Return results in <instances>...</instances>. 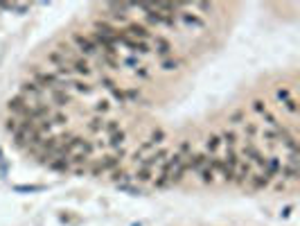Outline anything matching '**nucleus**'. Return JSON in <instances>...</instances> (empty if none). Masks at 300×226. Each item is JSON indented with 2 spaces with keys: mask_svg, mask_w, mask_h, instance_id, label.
Here are the masks:
<instances>
[{
  "mask_svg": "<svg viewBox=\"0 0 300 226\" xmlns=\"http://www.w3.org/2000/svg\"><path fill=\"white\" fill-rule=\"evenodd\" d=\"M206 165H208V154L206 152H192L190 156L185 158V172H192V174H199Z\"/></svg>",
  "mask_w": 300,
  "mask_h": 226,
  "instance_id": "obj_13",
  "label": "nucleus"
},
{
  "mask_svg": "<svg viewBox=\"0 0 300 226\" xmlns=\"http://www.w3.org/2000/svg\"><path fill=\"white\" fill-rule=\"evenodd\" d=\"M241 127H244V136H246V141L253 143L255 138L260 136V124H258V122H248V120H246V122L241 124Z\"/></svg>",
  "mask_w": 300,
  "mask_h": 226,
  "instance_id": "obj_28",
  "label": "nucleus"
},
{
  "mask_svg": "<svg viewBox=\"0 0 300 226\" xmlns=\"http://www.w3.org/2000/svg\"><path fill=\"white\" fill-rule=\"evenodd\" d=\"M70 46L77 50V55L84 57V59H90V57H99V48L97 43L93 41L90 34H84V32H72L70 34Z\"/></svg>",
  "mask_w": 300,
  "mask_h": 226,
  "instance_id": "obj_2",
  "label": "nucleus"
},
{
  "mask_svg": "<svg viewBox=\"0 0 300 226\" xmlns=\"http://www.w3.org/2000/svg\"><path fill=\"white\" fill-rule=\"evenodd\" d=\"M5 129H7V131L14 136V133L18 131V118H7V120H5Z\"/></svg>",
  "mask_w": 300,
  "mask_h": 226,
  "instance_id": "obj_46",
  "label": "nucleus"
},
{
  "mask_svg": "<svg viewBox=\"0 0 300 226\" xmlns=\"http://www.w3.org/2000/svg\"><path fill=\"white\" fill-rule=\"evenodd\" d=\"M273 95H275V100H278L280 104H282V102H287L289 98H293V95H291V88H289V86H278Z\"/></svg>",
  "mask_w": 300,
  "mask_h": 226,
  "instance_id": "obj_40",
  "label": "nucleus"
},
{
  "mask_svg": "<svg viewBox=\"0 0 300 226\" xmlns=\"http://www.w3.org/2000/svg\"><path fill=\"white\" fill-rule=\"evenodd\" d=\"M47 167L50 170H55V172H70L72 167H70V161H68V156H57V158H52L50 163H47Z\"/></svg>",
  "mask_w": 300,
  "mask_h": 226,
  "instance_id": "obj_26",
  "label": "nucleus"
},
{
  "mask_svg": "<svg viewBox=\"0 0 300 226\" xmlns=\"http://www.w3.org/2000/svg\"><path fill=\"white\" fill-rule=\"evenodd\" d=\"M221 138H219V133H210V136L206 138V154L208 156H217L221 150Z\"/></svg>",
  "mask_w": 300,
  "mask_h": 226,
  "instance_id": "obj_22",
  "label": "nucleus"
},
{
  "mask_svg": "<svg viewBox=\"0 0 300 226\" xmlns=\"http://www.w3.org/2000/svg\"><path fill=\"white\" fill-rule=\"evenodd\" d=\"M149 141H152L156 147H163V143L167 141V131H165V129H161V127L152 129V133H149Z\"/></svg>",
  "mask_w": 300,
  "mask_h": 226,
  "instance_id": "obj_31",
  "label": "nucleus"
},
{
  "mask_svg": "<svg viewBox=\"0 0 300 226\" xmlns=\"http://www.w3.org/2000/svg\"><path fill=\"white\" fill-rule=\"evenodd\" d=\"M260 136H262V141L267 143V145H271V147H278V143H280V131H275V129L264 127V129H260Z\"/></svg>",
  "mask_w": 300,
  "mask_h": 226,
  "instance_id": "obj_25",
  "label": "nucleus"
},
{
  "mask_svg": "<svg viewBox=\"0 0 300 226\" xmlns=\"http://www.w3.org/2000/svg\"><path fill=\"white\" fill-rule=\"evenodd\" d=\"M241 156H244L246 163L258 165V167H264V161H267V156L260 152V147L255 145V143H251V141L244 143V147H241Z\"/></svg>",
  "mask_w": 300,
  "mask_h": 226,
  "instance_id": "obj_10",
  "label": "nucleus"
},
{
  "mask_svg": "<svg viewBox=\"0 0 300 226\" xmlns=\"http://www.w3.org/2000/svg\"><path fill=\"white\" fill-rule=\"evenodd\" d=\"M199 181H201L203 186H212V184H215V181H217V174L210 170V167L206 165V167H203V170L199 172Z\"/></svg>",
  "mask_w": 300,
  "mask_h": 226,
  "instance_id": "obj_36",
  "label": "nucleus"
},
{
  "mask_svg": "<svg viewBox=\"0 0 300 226\" xmlns=\"http://www.w3.org/2000/svg\"><path fill=\"white\" fill-rule=\"evenodd\" d=\"M111 107H113V102H111V100H97V102L93 104V111L102 118V115H106V113L111 111Z\"/></svg>",
  "mask_w": 300,
  "mask_h": 226,
  "instance_id": "obj_37",
  "label": "nucleus"
},
{
  "mask_svg": "<svg viewBox=\"0 0 300 226\" xmlns=\"http://www.w3.org/2000/svg\"><path fill=\"white\" fill-rule=\"evenodd\" d=\"M68 88L72 91V95H84V98H90V95L95 93V86L88 84V79H79V77H75V79L68 84Z\"/></svg>",
  "mask_w": 300,
  "mask_h": 226,
  "instance_id": "obj_14",
  "label": "nucleus"
},
{
  "mask_svg": "<svg viewBox=\"0 0 300 226\" xmlns=\"http://www.w3.org/2000/svg\"><path fill=\"white\" fill-rule=\"evenodd\" d=\"M244 122H246V111H244V109H235V111L228 113V124H230V129L241 127Z\"/></svg>",
  "mask_w": 300,
  "mask_h": 226,
  "instance_id": "obj_27",
  "label": "nucleus"
},
{
  "mask_svg": "<svg viewBox=\"0 0 300 226\" xmlns=\"http://www.w3.org/2000/svg\"><path fill=\"white\" fill-rule=\"evenodd\" d=\"M178 25L187 27V30H201V27H206V18L192 9H185V12L178 14Z\"/></svg>",
  "mask_w": 300,
  "mask_h": 226,
  "instance_id": "obj_11",
  "label": "nucleus"
},
{
  "mask_svg": "<svg viewBox=\"0 0 300 226\" xmlns=\"http://www.w3.org/2000/svg\"><path fill=\"white\" fill-rule=\"evenodd\" d=\"M133 75L138 77V79H149V77H152V68L142 64L140 68H135V70H133Z\"/></svg>",
  "mask_w": 300,
  "mask_h": 226,
  "instance_id": "obj_45",
  "label": "nucleus"
},
{
  "mask_svg": "<svg viewBox=\"0 0 300 226\" xmlns=\"http://www.w3.org/2000/svg\"><path fill=\"white\" fill-rule=\"evenodd\" d=\"M267 109L269 107H267V102H264V100H253V102H251V111L258 113V115H262Z\"/></svg>",
  "mask_w": 300,
  "mask_h": 226,
  "instance_id": "obj_44",
  "label": "nucleus"
},
{
  "mask_svg": "<svg viewBox=\"0 0 300 226\" xmlns=\"http://www.w3.org/2000/svg\"><path fill=\"white\" fill-rule=\"evenodd\" d=\"M109 179L113 181L115 186H122V184H131V172H129V170H124V167L120 165V167H115L113 172H109Z\"/></svg>",
  "mask_w": 300,
  "mask_h": 226,
  "instance_id": "obj_20",
  "label": "nucleus"
},
{
  "mask_svg": "<svg viewBox=\"0 0 300 226\" xmlns=\"http://www.w3.org/2000/svg\"><path fill=\"white\" fill-rule=\"evenodd\" d=\"M221 158H224V163L230 167V170H237V165H239V161H241L239 154H237V150H226V154Z\"/></svg>",
  "mask_w": 300,
  "mask_h": 226,
  "instance_id": "obj_32",
  "label": "nucleus"
},
{
  "mask_svg": "<svg viewBox=\"0 0 300 226\" xmlns=\"http://www.w3.org/2000/svg\"><path fill=\"white\" fill-rule=\"evenodd\" d=\"M298 176H300L298 165H289V163H284V161H282V167H280L278 179H282L287 186H291V184H296V181H298Z\"/></svg>",
  "mask_w": 300,
  "mask_h": 226,
  "instance_id": "obj_17",
  "label": "nucleus"
},
{
  "mask_svg": "<svg viewBox=\"0 0 300 226\" xmlns=\"http://www.w3.org/2000/svg\"><path fill=\"white\" fill-rule=\"evenodd\" d=\"M122 161H124V158L115 156V154H109V156H102L99 161H95L93 165L88 167V174H90V176H104V174H109V172H113L115 167H120V165H122Z\"/></svg>",
  "mask_w": 300,
  "mask_h": 226,
  "instance_id": "obj_3",
  "label": "nucleus"
},
{
  "mask_svg": "<svg viewBox=\"0 0 300 226\" xmlns=\"http://www.w3.org/2000/svg\"><path fill=\"white\" fill-rule=\"evenodd\" d=\"M111 95V102H118V104H127V98H124V88H120V86H115V88L109 91Z\"/></svg>",
  "mask_w": 300,
  "mask_h": 226,
  "instance_id": "obj_41",
  "label": "nucleus"
},
{
  "mask_svg": "<svg viewBox=\"0 0 300 226\" xmlns=\"http://www.w3.org/2000/svg\"><path fill=\"white\" fill-rule=\"evenodd\" d=\"M192 152H194V150H192V143H190V141H181V143H178V147H176V154H178V156L187 158Z\"/></svg>",
  "mask_w": 300,
  "mask_h": 226,
  "instance_id": "obj_43",
  "label": "nucleus"
},
{
  "mask_svg": "<svg viewBox=\"0 0 300 226\" xmlns=\"http://www.w3.org/2000/svg\"><path fill=\"white\" fill-rule=\"evenodd\" d=\"M124 98H127V104L140 102V100H142V91H140L138 86H129V88H124Z\"/></svg>",
  "mask_w": 300,
  "mask_h": 226,
  "instance_id": "obj_34",
  "label": "nucleus"
},
{
  "mask_svg": "<svg viewBox=\"0 0 300 226\" xmlns=\"http://www.w3.org/2000/svg\"><path fill=\"white\" fill-rule=\"evenodd\" d=\"M122 30H124V34L135 38V41H147L149 43V41H152V36H154L152 30H149L147 25H142L140 21H129L127 25L122 27Z\"/></svg>",
  "mask_w": 300,
  "mask_h": 226,
  "instance_id": "obj_9",
  "label": "nucleus"
},
{
  "mask_svg": "<svg viewBox=\"0 0 300 226\" xmlns=\"http://www.w3.org/2000/svg\"><path fill=\"white\" fill-rule=\"evenodd\" d=\"M185 66V59L183 57H169V59L165 61H161V70L163 73H174V70H178V68H183Z\"/></svg>",
  "mask_w": 300,
  "mask_h": 226,
  "instance_id": "obj_21",
  "label": "nucleus"
},
{
  "mask_svg": "<svg viewBox=\"0 0 300 226\" xmlns=\"http://www.w3.org/2000/svg\"><path fill=\"white\" fill-rule=\"evenodd\" d=\"M68 66H70L72 75L79 77V79H88V77L93 75V66H90V61L84 59V57H79L75 50L68 55Z\"/></svg>",
  "mask_w": 300,
  "mask_h": 226,
  "instance_id": "obj_4",
  "label": "nucleus"
},
{
  "mask_svg": "<svg viewBox=\"0 0 300 226\" xmlns=\"http://www.w3.org/2000/svg\"><path fill=\"white\" fill-rule=\"evenodd\" d=\"M122 66H127V68L135 70V68H140V66H142V59H140V57H135V55H124V57H120V68H122Z\"/></svg>",
  "mask_w": 300,
  "mask_h": 226,
  "instance_id": "obj_29",
  "label": "nucleus"
},
{
  "mask_svg": "<svg viewBox=\"0 0 300 226\" xmlns=\"http://www.w3.org/2000/svg\"><path fill=\"white\" fill-rule=\"evenodd\" d=\"M27 107H30V102H27L25 98H21V95H12V98L7 100V111L12 113V118H25L27 115Z\"/></svg>",
  "mask_w": 300,
  "mask_h": 226,
  "instance_id": "obj_12",
  "label": "nucleus"
},
{
  "mask_svg": "<svg viewBox=\"0 0 300 226\" xmlns=\"http://www.w3.org/2000/svg\"><path fill=\"white\" fill-rule=\"evenodd\" d=\"M50 122L55 124V127H66V124L70 122V118H68V113H64V111H52Z\"/></svg>",
  "mask_w": 300,
  "mask_h": 226,
  "instance_id": "obj_35",
  "label": "nucleus"
},
{
  "mask_svg": "<svg viewBox=\"0 0 300 226\" xmlns=\"http://www.w3.org/2000/svg\"><path fill=\"white\" fill-rule=\"evenodd\" d=\"M271 188H273V190H278V192H282V190H287V188H289V186H287V184H284V181H282V179H278V181H275V179H273V181H271Z\"/></svg>",
  "mask_w": 300,
  "mask_h": 226,
  "instance_id": "obj_47",
  "label": "nucleus"
},
{
  "mask_svg": "<svg viewBox=\"0 0 300 226\" xmlns=\"http://www.w3.org/2000/svg\"><path fill=\"white\" fill-rule=\"evenodd\" d=\"M219 138H221V145H224L226 150H235L237 143H239V133H237L235 129H230V127H226L224 131L219 133Z\"/></svg>",
  "mask_w": 300,
  "mask_h": 226,
  "instance_id": "obj_19",
  "label": "nucleus"
},
{
  "mask_svg": "<svg viewBox=\"0 0 300 226\" xmlns=\"http://www.w3.org/2000/svg\"><path fill=\"white\" fill-rule=\"evenodd\" d=\"M271 176L269 174H264V172H253L251 174V179H248V188H253V190H267V188H271Z\"/></svg>",
  "mask_w": 300,
  "mask_h": 226,
  "instance_id": "obj_15",
  "label": "nucleus"
},
{
  "mask_svg": "<svg viewBox=\"0 0 300 226\" xmlns=\"http://www.w3.org/2000/svg\"><path fill=\"white\" fill-rule=\"evenodd\" d=\"M18 95L21 98H25L27 102H45V91L41 88V86H36L32 79H25V81H21V86H18Z\"/></svg>",
  "mask_w": 300,
  "mask_h": 226,
  "instance_id": "obj_6",
  "label": "nucleus"
},
{
  "mask_svg": "<svg viewBox=\"0 0 300 226\" xmlns=\"http://www.w3.org/2000/svg\"><path fill=\"white\" fill-rule=\"evenodd\" d=\"M280 109H282L287 115H291V118H296V113H298V102H296V98H289L287 102H282L280 104Z\"/></svg>",
  "mask_w": 300,
  "mask_h": 226,
  "instance_id": "obj_38",
  "label": "nucleus"
},
{
  "mask_svg": "<svg viewBox=\"0 0 300 226\" xmlns=\"http://www.w3.org/2000/svg\"><path fill=\"white\" fill-rule=\"evenodd\" d=\"M280 167H282V158H280V156H267L262 172H264V174H269L271 179H278Z\"/></svg>",
  "mask_w": 300,
  "mask_h": 226,
  "instance_id": "obj_18",
  "label": "nucleus"
},
{
  "mask_svg": "<svg viewBox=\"0 0 300 226\" xmlns=\"http://www.w3.org/2000/svg\"><path fill=\"white\" fill-rule=\"evenodd\" d=\"M120 129H122V124H120L118 120H104V129H102V131H104L106 136H111V133L120 131Z\"/></svg>",
  "mask_w": 300,
  "mask_h": 226,
  "instance_id": "obj_42",
  "label": "nucleus"
},
{
  "mask_svg": "<svg viewBox=\"0 0 300 226\" xmlns=\"http://www.w3.org/2000/svg\"><path fill=\"white\" fill-rule=\"evenodd\" d=\"M131 181H135V184H152L154 181V170L135 167V172H131Z\"/></svg>",
  "mask_w": 300,
  "mask_h": 226,
  "instance_id": "obj_23",
  "label": "nucleus"
},
{
  "mask_svg": "<svg viewBox=\"0 0 300 226\" xmlns=\"http://www.w3.org/2000/svg\"><path fill=\"white\" fill-rule=\"evenodd\" d=\"M50 98V107L52 109H68L75 104V95H72L70 88H57V91H50L47 93Z\"/></svg>",
  "mask_w": 300,
  "mask_h": 226,
  "instance_id": "obj_7",
  "label": "nucleus"
},
{
  "mask_svg": "<svg viewBox=\"0 0 300 226\" xmlns=\"http://www.w3.org/2000/svg\"><path fill=\"white\" fill-rule=\"evenodd\" d=\"M251 174H253V165L246 163V161H239V165H237V170H235V181L233 184L246 186L248 184V179H251Z\"/></svg>",
  "mask_w": 300,
  "mask_h": 226,
  "instance_id": "obj_16",
  "label": "nucleus"
},
{
  "mask_svg": "<svg viewBox=\"0 0 300 226\" xmlns=\"http://www.w3.org/2000/svg\"><path fill=\"white\" fill-rule=\"evenodd\" d=\"M106 145H109L111 150H120V147H124V145H127V131H124V129H120V131L111 133L109 141H106Z\"/></svg>",
  "mask_w": 300,
  "mask_h": 226,
  "instance_id": "obj_24",
  "label": "nucleus"
},
{
  "mask_svg": "<svg viewBox=\"0 0 300 226\" xmlns=\"http://www.w3.org/2000/svg\"><path fill=\"white\" fill-rule=\"evenodd\" d=\"M152 55H156L161 61L169 59V57L174 55L172 41H169V38H165V36H161V34H154V36H152Z\"/></svg>",
  "mask_w": 300,
  "mask_h": 226,
  "instance_id": "obj_8",
  "label": "nucleus"
},
{
  "mask_svg": "<svg viewBox=\"0 0 300 226\" xmlns=\"http://www.w3.org/2000/svg\"><path fill=\"white\" fill-rule=\"evenodd\" d=\"M169 156V150L167 147H158V150H154L152 154H147V156H142L138 163H135V167H147V170H156V167H161L163 163L167 161Z\"/></svg>",
  "mask_w": 300,
  "mask_h": 226,
  "instance_id": "obj_5",
  "label": "nucleus"
},
{
  "mask_svg": "<svg viewBox=\"0 0 300 226\" xmlns=\"http://www.w3.org/2000/svg\"><path fill=\"white\" fill-rule=\"evenodd\" d=\"M30 79L36 86H41L45 93L57 91V88H68V81L59 79L52 70H45V68H41V66H30Z\"/></svg>",
  "mask_w": 300,
  "mask_h": 226,
  "instance_id": "obj_1",
  "label": "nucleus"
},
{
  "mask_svg": "<svg viewBox=\"0 0 300 226\" xmlns=\"http://www.w3.org/2000/svg\"><path fill=\"white\" fill-rule=\"evenodd\" d=\"M97 59H99V64L104 66V68L120 70V55H118V57H111V55H99Z\"/></svg>",
  "mask_w": 300,
  "mask_h": 226,
  "instance_id": "obj_30",
  "label": "nucleus"
},
{
  "mask_svg": "<svg viewBox=\"0 0 300 226\" xmlns=\"http://www.w3.org/2000/svg\"><path fill=\"white\" fill-rule=\"evenodd\" d=\"M86 129H88L93 136H97L102 133V129H104V118H99V115H95V118L88 120V124H86Z\"/></svg>",
  "mask_w": 300,
  "mask_h": 226,
  "instance_id": "obj_33",
  "label": "nucleus"
},
{
  "mask_svg": "<svg viewBox=\"0 0 300 226\" xmlns=\"http://www.w3.org/2000/svg\"><path fill=\"white\" fill-rule=\"evenodd\" d=\"M97 84H99V88H104V91H111V88H115V86H120L118 81L113 79V77H111V75H106V73H102V75H99Z\"/></svg>",
  "mask_w": 300,
  "mask_h": 226,
  "instance_id": "obj_39",
  "label": "nucleus"
}]
</instances>
